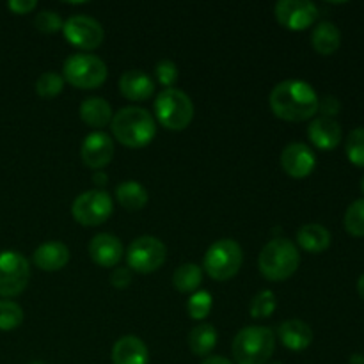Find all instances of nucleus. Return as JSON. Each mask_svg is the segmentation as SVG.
Segmentation results:
<instances>
[{"instance_id":"nucleus-1","label":"nucleus","mask_w":364,"mask_h":364,"mask_svg":"<svg viewBox=\"0 0 364 364\" xmlns=\"http://www.w3.org/2000/svg\"><path fill=\"white\" fill-rule=\"evenodd\" d=\"M270 109L274 116L288 123H302L318 112V95L311 84L297 78L283 80L270 92Z\"/></svg>"},{"instance_id":"nucleus-2","label":"nucleus","mask_w":364,"mask_h":364,"mask_svg":"<svg viewBox=\"0 0 364 364\" xmlns=\"http://www.w3.org/2000/svg\"><path fill=\"white\" fill-rule=\"evenodd\" d=\"M114 139L132 149L146 148L156 135V121L153 114L142 107H123L117 110L110 123Z\"/></svg>"},{"instance_id":"nucleus-3","label":"nucleus","mask_w":364,"mask_h":364,"mask_svg":"<svg viewBox=\"0 0 364 364\" xmlns=\"http://www.w3.org/2000/svg\"><path fill=\"white\" fill-rule=\"evenodd\" d=\"M301 265L299 249L290 238L276 237L263 245L258 256V269L269 281H287Z\"/></svg>"},{"instance_id":"nucleus-4","label":"nucleus","mask_w":364,"mask_h":364,"mask_svg":"<svg viewBox=\"0 0 364 364\" xmlns=\"http://www.w3.org/2000/svg\"><path fill=\"white\" fill-rule=\"evenodd\" d=\"M276 350V334L262 326H247L235 336L231 352L237 364H267Z\"/></svg>"},{"instance_id":"nucleus-5","label":"nucleus","mask_w":364,"mask_h":364,"mask_svg":"<svg viewBox=\"0 0 364 364\" xmlns=\"http://www.w3.org/2000/svg\"><path fill=\"white\" fill-rule=\"evenodd\" d=\"M155 121L171 132H181L194 119V103L181 89H164L155 100Z\"/></svg>"},{"instance_id":"nucleus-6","label":"nucleus","mask_w":364,"mask_h":364,"mask_svg":"<svg viewBox=\"0 0 364 364\" xmlns=\"http://www.w3.org/2000/svg\"><path fill=\"white\" fill-rule=\"evenodd\" d=\"M244 263V251L233 238L213 242L205 255V272L215 281H228L237 276Z\"/></svg>"},{"instance_id":"nucleus-7","label":"nucleus","mask_w":364,"mask_h":364,"mask_svg":"<svg viewBox=\"0 0 364 364\" xmlns=\"http://www.w3.org/2000/svg\"><path fill=\"white\" fill-rule=\"evenodd\" d=\"M107 64L92 53H73L63 64V77L77 89L102 87L107 80Z\"/></svg>"},{"instance_id":"nucleus-8","label":"nucleus","mask_w":364,"mask_h":364,"mask_svg":"<svg viewBox=\"0 0 364 364\" xmlns=\"http://www.w3.org/2000/svg\"><path fill=\"white\" fill-rule=\"evenodd\" d=\"M128 269L139 274H153L162 269L167 259V247L160 238L144 235L128 245L127 249Z\"/></svg>"},{"instance_id":"nucleus-9","label":"nucleus","mask_w":364,"mask_h":364,"mask_svg":"<svg viewBox=\"0 0 364 364\" xmlns=\"http://www.w3.org/2000/svg\"><path fill=\"white\" fill-rule=\"evenodd\" d=\"M114 212V201L110 194L102 188L82 192L71 205V215L80 226L92 228L107 223Z\"/></svg>"},{"instance_id":"nucleus-10","label":"nucleus","mask_w":364,"mask_h":364,"mask_svg":"<svg viewBox=\"0 0 364 364\" xmlns=\"http://www.w3.org/2000/svg\"><path fill=\"white\" fill-rule=\"evenodd\" d=\"M31 279V263L18 251H0V297L20 295Z\"/></svg>"},{"instance_id":"nucleus-11","label":"nucleus","mask_w":364,"mask_h":364,"mask_svg":"<svg viewBox=\"0 0 364 364\" xmlns=\"http://www.w3.org/2000/svg\"><path fill=\"white\" fill-rule=\"evenodd\" d=\"M63 34L68 43L80 48L82 52H91L102 46L105 31L96 18L87 14H75L68 18L63 25Z\"/></svg>"},{"instance_id":"nucleus-12","label":"nucleus","mask_w":364,"mask_h":364,"mask_svg":"<svg viewBox=\"0 0 364 364\" xmlns=\"http://www.w3.org/2000/svg\"><path fill=\"white\" fill-rule=\"evenodd\" d=\"M274 16L288 31H306L318 18V7L309 0H279L274 7Z\"/></svg>"},{"instance_id":"nucleus-13","label":"nucleus","mask_w":364,"mask_h":364,"mask_svg":"<svg viewBox=\"0 0 364 364\" xmlns=\"http://www.w3.org/2000/svg\"><path fill=\"white\" fill-rule=\"evenodd\" d=\"M281 167L284 173L295 180L308 178L316 167V156L313 149L304 142H290L281 151Z\"/></svg>"},{"instance_id":"nucleus-14","label":"nucleus","mask_w":364,"mask_h":364,"mask_svg":"<svg viewBox=\"0 0 364 364\" xmlns=\"http://www.w3.org/2000/svg\"><path fill=\"white\" fill-rule=\"evenodd\" d=\"M80 159L87 167L102 171L114 159V141L105 132H92L84 139L80 148Z\"/></svg>"},{"instance_id":"nucleus-15","label":"nucleus","mask_w":364,"mask_h":364,"mask_svg":"<svg viewBox=\"0 0 364 364\" xmlns=\"http://www.w3.org/2000/svg\"><path fill=\"white\" fill-rule=\"evenodd\" d=\"M89 256L96 265L103 269H112L123 259L124 249L119 238L110 233H98L89 244Z\"/></svg>"},{"instance_id":"nucleus-16","label":"nucleus","mask_w":364,"mask_h":364,"mask_svg":"<svg viewBox=\"0 0 364 364\" xmlns=\"http://www.w3.org/2000/svg\"><path fill=\"white\" fill-rule=\"evenodd\" d=\"M308 137L315 148L322 149V151H331L340 146L341 139H343V132H341L340 123L331 117H315L308 127Z\"/></svg>"},{"instance_id":"nucleus-17","label":"nucleus","mask_w":364,"mask_h":364,"mask_svg":"<svg viewBox=\"0 0 364 364\" xmlns=\"http://www.w3.org/2000/svg\"><path fill=\"white\" fill-rule=\"evenodd\" d=\"M32 262L43 272H59L70 262V249L59 240L45 242L34 251Z\"/></svg>"},{"instance_id":"nucleus-18","label":"nucleus","mask_w":364,"mask_h":364,"mask_svg":"<svg viewBox=\"0 0 364 364\" xmlns=\"http://www.w3.org/2000/svg\"><path fill=\"white\" fill-rule=\"evenodd\" d=\"M119 92L130 102H146L155 92V82L146 71L128 70L119 77Z\"/></svg>"},{"instance_id":"nucleus-19","label":"nucleus","mask_w":364,"mask_h":364,"mask_svg":"<svg viewBox=\"0 0 364 364\" xmlns=\"http://www.w3.org/2000/svg\"><path fill=\"white\" fill-rule=\"evenodd\" d=\"M277 338L291 352H302L313 343V329L304 320H284L277 326Z\"/></svg>"},{"instance_id":"nucleus-20","label":"nucleus","mask_w":364,"mask_h":364,"mask_svg":"<svg viewBox=\"0 0 364 364\" xmlns=\"http://www.w3.org/2000/svg\"><path fill=\"white\" fill-rule=\"evenodd\" d=\"M110 359L112 364H149V350L141 338L127 334L114 343Z\"/></svg>"},{"instance_id":"nucleus-21","label":"nucleus","mask_w":364,"mask_h":364,"mask_svg":"<svg viewBox=\"0 0 364 364\" xmlns=\"http://www.w3.org/2000/svg\"><path fill=\"white\" fill-rule=\"evenodd\" d=\"M80 119L84 121L87 127L91 128H105L107 124L112 123V107L107 100L100 98V96H91V98H85L80 103Z\"/></svg>"},{"instance_id":"nucleus-22","label":"nucleus","mask_w":364,"mask_h":364,"mask_svg":"<svg viewBox=\"0 0 364 364\" xmlns=\"http://www.w3.org/2000/svg\"><path fill=\"white\" fill-rule=\"evenodd\" d=\"M333 237L331 231L322 224H304L297 231V245L306 252L318 255L329 249Z\"/></svg>"},{"instance_id":"nucleus-23","label":"nucleus","mask_w":364,"mask_h":364,"mask_svg":"<svg viewBox=\"0 0 364 364\" xmlns=\"http://www.w3.org/2000/svg\"><path fill=\"white\" fill-rule=\"evenodd\" d=\"M341 45V32L333 21H320L311 32V46L320 55H333Z\"/></svg>"},{"instance_id":"nucleus-24","label":"nucleus","mask_w":364,"mask_h":364,"mask_svg":"<svg viewBox=\"0 0 364 364\" xmlns=\"http://www.w3.org/2000/svg\"><path fill=\"white\" fill-rule=\"evenodd\" d=\"M116 199L128 212H139L148 205L149 194L141 181L128 180L121 181L116 187Z\"/></svg>"},{"instance_id":"nucleus-25","label":"nucleus","mask_w":364,"mask_h":364,"mask_svg":"<svg viewBox=\"0 0 364 364\" xmlns=\"http://www.w3.org/2000/svg\"><path fill=\"white\" fill-rule=\"evenodd\" d=\"M217 341H219V334H217L215 327L212 323L196 326L191 331V334H188L191 352L194 355H199V358H208L213 352V348L217 347Z\"/></svg>"},{"instance_id":"nucleus-26","label":"nucleus","mask_w":364,"mask_h":364,"mask_svg":"<svg viewBox=\"0 0 364 364\" xmlns=\"http://www.w3.org/2000/svg\"><path fill=\"white\" fill-rule=\"evenodd\" d=\"M203 283V270L196 263H183L173 274V284L181 294H194Z\"/></svg>"},{"instance_id":"nucleus-27","label":"nucleus","mask_w":364,"mask_h":364,"mask_svg":"<svg viewBox=\"0 0 364 364\" xmlns=\"http://www.w3.org/2000/svg\"><path fill=\"white\" fill-rule=\"evenodd\" d=\"M23 309L18 302L9 301V299H0V331L9 333V331L18 329L23 323Z\"/></svg>"},{"instance_id":"nucleus-28","label":"nucleus","mask_w":364,"mask_h":364,"mask_svg":"<svg viewBox=\"0 0 364 364\" xmlns=\"http://www.w3.org/2000/svg\"><path fill=\"white\" fill-rule=\"evenodd\" d=\"M64 84H66V80H64L63 75L55 73V71H45L36 80V95L45 100L57 98L63 92Z\"/></svg>"},{"instance_id":"nucleus-29","label":"nucleus","mask_w":364,"mask_h":364,"mask_svg":"<svg viewBox=\"0 0 364 364\" xmlns=\"http://www.w3.org/2000/svg\"><path fill=\"white\" fill-rule=\"evenodd\" d=\"M343 224L348 235L358 238L364 237V198L355 199V201L348 206L347 213H345Z\"/></svg>"},{"instance_id":"nucleus-30","label":"nucleus","mask_w":364,"mask_h":364,"mask_svg":"<svg viewBox=\"0 0 364 364\" xmlns=\"http://www.w3.org/2000/svg\"><path fill=\"white\" fill-rule=\"evenodd\" d=\"M276 309H277L276 294L270 290H263L251 301L249 313H251L252 318L259 320V318H269V316H272Z\"/></svg>"},{"instance_id":"nucleus-31","label":"nucleus","mask_w":364,"mask_h":364,"mask_svg":"<svg viewBox=\"0 0 364 364\" xmlns=\"http://www.w3.org/2000/svg\"><path fill=\"white\" fill-rule=\"evenodd\" d=\"M212 294L206 290H198L191 294L187 302V311L192 320H205L212 311Z\"/></svg>"},{"instance_id":"nucleus-32","label":"nucleus","mask_w":364,"mask_h":364,"mask_svg":"<svg viewBox=\"0 0 364 364\" xmlns=\"http://www.w3.org/2000/svg\"><path fill=\"white\" fill-rule=\"evenodd\" d=\"M345 153L350 164L364 167V128H354L345 141Z\"/></svg>"},{"instance_id":"nucleus-33","label":"nucleus","mask_w":364,"mask_h":364,"mask_svg":"<svg viewBox=\"0 0 364 364\" xmlns=\"http://www.w3.org/2000/svg\"><path fill=\"white\" fill-rule=\"evenodd\" d=\"M34 25L39 32L43 34H57V32H63L64 20L60 18L59 13L55 11H39L34 18Z\"/></svg>"},{"instance_id":"nucleus-34","label":"nucleus","mask_w":364,"mask_h":364,"mask_svg":"<svg viewBox=\"0 0 364 364\" xmlns=\"http://www.w3.org/2000/svg\"><path fill=\"white\" fill-rule=\"evenodd\" d=\"M180 77V71L178 66L171 59H162L156 63L155 66V78L160 85H164V89H171L178 82Z\"/></svg>"},{"instance_id":"nucleus-35","label":"nucleus","mask_w":364,"mask_h":364,"mask_svg":"<svg viewBox=\"0 0 364 364\" xmlns=\"http://www.w3.org/2000/svg\"><path fill=\"white\" fill-rule=\"evenodd\" d=\"M110 284L117 290H124L132 284V270L128 267H116L109 277Z\"/></svg>"},{"instance_id":"nucleus-36","label":"nucleus","mask_w":364,"mask_h":364,"mask_svg":"<svg viewBox=\"0 0 364 364\" xmlns=\"http://www.w3.org/2000/svg\"><path fill=\"white\" fill-rule=\"evenodd\" d=\"M340 109H341L340 100L333 95L323 96V98L318 102V112L322 114V117H331V119H334V116L340 114Z\"/></svg>"},{"instance_id":"nucleus-37","label":"nucleus","mask_w":364,"mask_h":364,"mask_svg":"<svg viewBox=\"0 0 364 364\" xmlns=\"http://www.w3.org/2000/svg\"><path fill=\"white\" fill-rule=\"evenodd\" d=\"M38 7L36 0H11L7 2V9L13 11L14 14H28Z\"/></svg>"},{"instance_id":"nucleus-38","label":"nucleus","mask_w":364,"mask_h":364,"mask_svg":"<svg viewBox=\"0 0 364 364\" xmlns=\"http://www.w3.org/2000/svg\"><path fill=\"white\" fill-rule=\"evenodd\" d=\"M107 181H109L107 173H103V171H95V173H92V183H95L96 187H105Z\"/></svg>"},{"instance_id":"nucleus-39","label":"nucleus","mask_w":364,"mask_h":364,"mask_svg":"<svg viewBox=\"0 0 364 364\" xmlns=\"http://www.w3.org/2000/svg\"><path fill=\"white\" fill-rule=\"evenodd\" d=\"M201 364H235V363H231L230 359L226 358H220V355H208V358H205V361Z\"/></svg>"},{"instance_id":"nucleus-40","label":"nucleus","mask_w":364,"mask_h":364,"mask_svg":"<svg viewBox=\"0 0 364 364\" xmlns=\"http://www.w3.org/2000/svg\"><path fill=\"white\" fill-rule=\"evenodd\" d=\"M358 294H359V297L364 301V274L359 277V281H358Z\"/></svg>"},{"instance_id":"nucleus-41","label":"nucleus","mask_w":364,"mask_h":364,"mask_svg":"<svg viewBox=\"0 0 364 364\" xmlns=\"http://www.w3.org/2000/svg\"><path fill=\"white\" fill-rule=\"evenodd\" d=\"M350 364H364V355L363 354H354L350 358Z\"/></svg>"},{"instance_id":"nucleus-42","label":"nucleus","mask_w":364,"mask_h":364,"mask_svg":"<svg viewBox=\"0 0 364 364\" xmlns=\"http://www.w3.org/2000/svg\"><path fill=\"white\" fill-rule=\"evenodd\" d=\"M361 191H363V194H364V176H363V180H361Z\"/></svg>"},{"instance_id":"nucleus-43","label":"nucleus","mask_w":364,"mask_h":364,"mask_svg":"<svg viewBox=\"0 0 364 364\" xmlns=\"http://www.w3.org/2000/svg\"><path fill=\"white\" fill-rule=\"evenodd\" d=\"M31 364H46V363H43V361H32Z\"/></svg>"},{"instance_id":"nucleus-44","label":"nucleus","mask_w":364,"mask_h":364,"mask_svg":"<svg viewBox=\"0 0 364 364\" xmlns=\"http://www.w3.org/2000/svg\"><path fill=\"white\" fill-rule=\"evenodd\" d=\"M272 364H281V363H272Z\"/></svg>"}]
</instances>
